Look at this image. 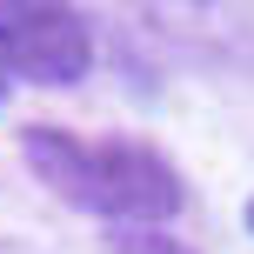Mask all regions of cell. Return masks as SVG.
<instances>
[{"instance_id": "3", "label": "cell", "mask_w": 254, "mask_h": 254, "mask_svg": "<svg viewBox=\"0 0 254 254\" xmlns=\"http://www.w3.org/2000/svg\"><path fill=\"white\" fill-rule=\"evenodd\" d=\"M114 254H188V248H174L167 234H121Z\"/></svg>"}, {"instance_id": "1", "label": "cell", "mask_w": 254, "mask_h": 254, "mask_svg": "<svg viewBox=\"0 0 254 254\" xmlns=\"http://www.w3.org/2000/svg\"><path fill=\"white\" fill-rule=\"evenodd\" d=\"M27 167L61 194L67 207H87L101 221H121V228H154V221H174L188 188L181 174L147 147V140H80L67 127H27L20 134Z\"/></svg>"}, {"instance_id": "6", "label": "cell", "mask_w": 254, "mask_h": 254, "mask_svg": "<svg viewBox=\"0 0 254 254\" xmlns=\"http://www.w3.org/2000/svg\"><path fill=\"white\" fill-rule=\"evenodd\" d=\"M248 234H254V201H248Z\"/></svg>"}, {"instance_id": "4", "label": "cell", "mask_w": 254, "mask_h": 254, "mask_svg": "<svg viewBox=\"0 0 254 254\" xmlns=\"http://www.w3.org/2000/svg\"><path fill=\"white\" fill-rule=\"evenodd\" d=\"M0 101H7V67H0Z\"/></svg>"}, {"instance_id": "2", "label": "cell", "mask_w": 254, "mask_h": 254, "mask_svg": "<svg viewBox=\"0 0 254 254\" xmlns=\"http://www.w3.org/2000/svg\"><path fill=\"white\" fill-rule=\"evenodd\" d=\"M0 67L34 87H74L94 67V27L80 0H0Z\"/></svg>"}, {"instance_id": "5", "label": "cell", "mask_w": 254, "mask_h": 254, "mask_svg": "<svg viewBox=\"0 0 254 254\" xmlns=\"http://www.w3.org/2000/svg\"><path fill=\"white\" fill-rule=\"evenodd\" d=\"M0 254H27V248H7V241H0Z\"/></svg>"}]
</instances>
